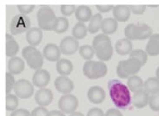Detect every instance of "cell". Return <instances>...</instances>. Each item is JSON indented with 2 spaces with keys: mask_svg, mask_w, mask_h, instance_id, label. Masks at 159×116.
<instances>
[{
  "mask_svg": "<svg viewBox=\"0 0 159 116\" xmlns=\"http://www.w3.org/2000/svg\"><path fill=\"white\" fill-rule=\"evenodd\" d=\"M15 84H16V81H15V78L13 76V74L7 72L5 73V93H6V94H10L11 92L14 90Z\"/></svg>",
  "mask_w": 159,
  "mask_h": 116,
  "instance_id": "36",
  "label": "cell"
},
{
  "mask_svg": "<svg viewBox=\"0 0 159 116\" xmlns=\"http://www.w3.org/2000/svg\"><path fill=\"white\" fill-rule=\"evenodd\" d=\"M68 28H69V21L66 17H57L56 23H55L54 29H53V31L56 33H58V34L64 33L68 30Z\"/></svg>",
  "mask_w": 159,
  "mask_h": 116,
  "instance_id": "30",
  "label": "cell"
},
{
  "mask_svg": "<svg viewBox=\"0 0 159 116\" xmlns=\"http://www.w3.org/2000/svg\"><path fill=\"white\" fill-rule=\"evenodd\" d=\"M104 116H123V114L116 108H110L107 110V112L105 113Z\"/></svg>",
  "mask_w": 159,
  "mask_h": 116,
  "instance_id": "45",
  "label": "cell"
},
{
  "mask_svg": "<svg viewBox=\"0 0 159 116\" xmlns=\"http://www.w3.org/2000/svg\"><path fill=\"white\" fill-rule=\"evenodd\" d=\"M51 80L50 73L45 69H39L33 74L32 84L39 88H44L47 86Z\"/></svg>",
  "mask_w": 159,
  "mask_h": 116,
  "instance_id": "13",
  "label": "cell"
},
{
  "mask_svg": "<svg viewBox=\"0 0 159 116\" xmlns=\"http://www.w3.org/2000/svg\"><path fill=\"white\" fill-rule=\"evenodd\" d=\"M129 58H133V59L139 60L142 65H144L147 62L148 54H147V52L145 51L138 49V50H133L132 52L129 53Z\"/></svg>",
  "mask_w": 159,
  "mask_h": 116,
  "instance_id": "35",
  "label": "cell"
},
{
  "mask_svg": "<svg viewBox=\"0 0 159 116\" xmlns=\"http://www.w3.org/2000/svg\"><path fill=\"white\" fill-rule=\"evenodd\" d=\"M117 27H118V24L114 17H106L102 22L101 30L103 34L108 36L114 33L117 30Z\"/></svg>",
  "mask_w": 159,
  "mask_h": 116,
  "instance_id": "25",
  "label": "cell"
},
{
  "mask_svg": "<svg viewBox=\"0 0 159 116\" xmlns=\"http://www.w3.org/2000/svg\"><path fill=\"white\" fill-rule=\"evenodd\" d=\"M112 12L116 21L126 22L130 17L131 11L129 5H115Z\"/></svg>",
  "mask_w": 159,
  "mask_h": 116,
  "instance_id": "16",
  "label": "cell"
},
{
  "mask_svg": "<svg viewBox=\"0 0 159 116\" xmlns=\"http://www.w3.org/2000/svg\"><path fill=\"white\" fill-rule=\"evenodd\" d=\"M109 94L115 107L119 109H126L132 101L130 91L127 85L118 80H111L108 82Z\"/></svg>",
  "mask_w": 159,
  "mask_h": 116,
  "instance_id": "1",
  "label": "cell"
},
{
  "mask_svg": "<svg viewBox=\"0 0 159 116\" xmlns=\"http://www.w3.org/2000/svg\"><path fill=\"white\" fill-rule=\"evenodd\" d=\"M77 7L75 5H69V4H63L60 6V10L64 16H70L72 13L76 12Z\"/></svg>",
  "mask_w": 159,
  "mask_h": 116,
  "instance_id": "38",
  "label": "cell"
},
{
  "mask_svg": "<svg viewBox=\"0 0 159 116\" xmlns=\"http://www.w3.org/2000/svg\"><path fill=\"white\" fill-rule=\"evenodd\" d=\"M105 92L103 87L99 86H93L87 92V98L91 103L100 104L105 99Z\"/></svg>",
  "mask_w": 159,
  "mask_h": 116,
  "instance_id": "15",
  "label": "cell"
},
{
  "mask_svg": "<svg viewBox=\"0 0 159 116\" xmlns=\"http://www.w3.org/2000/svg\"><path fill=\"white\" fill-rule=\"evenodd\" d=\"M140 61L133 58L120 61L116 66L117 76L121 79H129V77L136 75L142 67Z\"/></svg>",
  "mask_w": 159,
  "mask_h": 116,
  "instance_id": "4",
  "label": "cell"
},
{
  "mask_svg": "<svg viewBox=\"0 0 159 116\" xmlns=\"http://www.w3.org/2000/svg\"><path fill=\"white\" fill-rule=\"evenodd\" d=\"M43 56L44 59H46L49 61L52 62H57L60 59L61 50L58 46L56 44H47L43 49Z\"/></svg>",
  "mask_w": 159,
  "mask_h": 116,
  "instance_id": "14",
  "label": "cell"
},
{
  "mask_svg": "<svg viewBox=\"0 0 159 116\" xmlns=\"http://www.w3.org/2000/svg\"><path fill=\"white\" fill-rule=\"evenodd\" d=\"M75 16L78 21L81 23H85V22H90L92 17V12L91 9L87 6V5H79L76 9L75 12Z\"/></svg>",
  "mask_w": 159,
  "mask_h": 116,
  "instance_id": "24",
  "label": "cell"
},
{
  "mask_svg": "<svg viewBox=\"0 0 159 116\" xmlns=\"http://www.w3.org/2000/svg\"><path fill=\"white\" fill-rule=\"evenodd\" d=\"M35 8V5H30V4H19L17 5V10L23 15H27L30 13Z\"/></svg>",
  "mask_w": 159,
  "mask_h": 116,
  "instance_id": "40",
  "label": "cell"
},
{
  "mask_svg": "<svg viewBox=\"0 0 159 116\" xmlns=\"http://www.w3.org/2000/svg\"><path fill=\"white\" fill-rule=\"evenodd\" d=\"M13 91L18 98L29 99L34 93V87L29 80L22 79L16 82Z\"/></svg>",
  "mask_w": 159,
  "mask_h": 116,
  "instance_id": "9",
  "label": "cell"
},
{
  "mask_svg": "<svg viewBox=\"0 0 159 116\" xmlns=\"http://www.w3.org/2000/svg\"><path fill=\"white\" fill-rule=\"evenodd\" d=\"M56 69L60 76H68L73 71V64L67 59H61L57 62Z\"/></svg>",
  "mask_w": 159,
  "mask_h": 116,
  "instance_id": "22",
  "label": "cell"
},
{
  "mask_svg": "<svg viewBox=\"0 0 159 116\" xmlns=\"http://www.w3.org/2000/svg\"><path fill=\"white\" fill-rule=\"evenodd\" d=\"M53 100V94L49 88H40L35 94V101L39 107H47Z\"/></svg>",
  "mask_w": 159,
  "mask_h": 116,
  "instance_id": "12",
  "label": "cell"
},
{
  "mask_svg": "<svg viewBox=\"0 0 159 116\" xmlns=\"http://www.w3.org/2000/svg\"><path fill=\"white\" fill-rule=\"evenodd\" d=\"M48 114H49V111L47 108L39 106L35 108L30 113V116H48Z\"/></svg>",
  "mask_w": 159,
  "mask_h": 116,
  "instance_id": "39",
  "label": "cell"
},
{
  "mask_svg": "<svg viewBox=\"0 0 159 116\" xmlns=\"http://www.w3.org/2000/svg\"><path fill=\"white\" fill-rule=\"evenodd\" d=\"M48 116H65V114L60 111V110H52L49 112Z\"/></svg>",
  "mask_w": 159,
  "mask_h": 116,
  "instance_id": "46",
  "label": "cell"
},
{
  "mask_svg": "<svg viewBox=\"0 0 159 116\" xmlns=\"http://www.w3.org/2000/svg\"><path fill=\"white\" fill-rule=\"evenodd\" d=\"M145 52L149 56L159 55V33L152 34L146 45Z\"/></svg>",
  "mask_w": 159,
  "mask_h": 116,
  "instance_id": "21",
  "label": "cell"
},
{
  "mask_svg": "<svg viewBox=\"0 0 159 116\" xmlns=\"http://www.w3.org/2000/svg\"><path fill=\"white\" fill-rule=\"evenodd\" d=\"M87 32H88V28L84 23L81 22L77 23L72 28V37L77 40L84 39L87 36Z\"/></svg>",
  "mask_w": 159,
  "mask_h": 116,
  "instance_id": "29",
  "label": "cell"
},
{
  "mask_svg": "<svg viewBox=\"0 0 159 116\" xmlns=\"http://www.w3.org/2000/svg\"><path fill=\"white\" fill-rule=\"evenodd\" d=\"M103 18L102 14L100 13H96L95 15L92 16L91 19L89 22V26H87L88 28V31L91 33V34H94L98 32L99 30L101 29V25H102V22H103Z\"/></svg>",
  "mask_w": 159,
  "mask_h": 116,
  "instance_id": "26",
  "label": "cell"
},
{
  "mask_svg": "<svg viewBox=\"0 0 159 116\" xmlns=\"http://www.w3.org/2000/svg\"><path fill=\"white\" fill-rule=\"evenodd\" d=\"M96 7L101 13H105L109 12L110 11L113 10L114 5H111V4H98Z\"/></svg>",
  "mask_w": 159,
  "mask_h": 116,
  "instance_id": "43",
  "label": "cell"
},
{
  "mask_svg": "<svg viewBox=\"0 0 159 116\" xmlns=\"http://www.w3.org/2000/svg\"><path fill=\"white\" fill-rule=\"evenodd\" d=\"M69 116H84V114H82L80 112H74L72 114H70Z\"/></svg>",
  "mask_w": 159,
  "mask_h": 116,
  "instance_id": "47",
  "label": "cell"
},
{
  "mask_svg": "<svg viewBox=\"0 0 159 116\" xmlns=\"http://www.w3.org/2000/svg\"><path fill=\"white\" fill-rule=\"evenodd\" d=\"M22 55L25 60L26 63L31 69L39 70L43 65V53L39 51L35 46H28L23 49Z\"/></svg>",
  "mask_w": 159,
  "mask_h": 116,
  "instance_id": "6",
  "label": "cell"
},
{
  "mask_svg": "<svg viewBox=\"0 0 159 116\" xmlns=\"http://www.w3.org/2000/svg\"><path fill=\"white\" fill-rule=\"evenodd\" d=\"M79 54L80 56L84 59V60H90L95 54V51L92 46H90V45H84L82 46L79 48Z\"/></svg>",
  "mask_w": 159,
  "mask_h": 116,
  "instance_id": "34",
  "label": "cell"
},
{
  "mask_svg": "<svg viewBox=\"0 0 159 116\" xmlns=\"http://www.w3.org/2000/svg\"><path fill=\"white\" fill-rule=\"evenodd\" d=\"M143 84L142 78H140L138 75H133L129 77L127 80V86L129 87V91L131 92H137L140 89H143Z\"/></svg>",
  "mask_w": 159,
  "mask_h": 116,
  "instance_id": "28",
  "label": "cell"
},
{
  "mask_svg": "<svg viewBox=\"0 0 159 116\" xmlns=\"http://www.w3.org/2000/svg\"><path fill=\"white\" fill-rule=\"evenodd\" d=\"M131 12L136 15H142L144 12L146 5H129Z\"/></svg>",
  "mask_w": 159,
  "mask_h": 116,
  "instance_id": "41",
  "label": "cell"
},
{
  "mask_svg": "<svg viewBox=\"0 0 159 116\" xmlns=\"http://www.w3.org/2000/svg\"><path fill=\"white\" fill-rule=\"evenodd\" d=\"M9 73L11 74H19L25 70V62L20 57H13L8 62Z\"/></svg>",
  "mask_w": 159,
  "mask_h": 116,
  "instance_id": "23",
  "label": "cell"
},
{
  "mask_svg": "<svg viewBox=\"0 0 159 116\" xmlns=\"http://www.w3.org/2000/svg\"><path fill=\"white\" fill-rule=\"evenodd\" d=\"M156 78H157L159 80V66L156 70Z\"/></svg>",
  "mask_w": 159,
  "mask_h": 116,
  "instance_id": "48",
  "label": "cell"
},
{
  "mask_svg": "<svg viewBox=\"0 0 159 116\" xmlns=\"http://www.w3.org/2000/svg\"><path fill=\"white\" fill-rule=\"evenodd\" d=\"M43 39V31L39 27L30 28L26 32V40L30 44V46H36L41 43Z\"/></svg>",
  "mask_w": 159,
  "mask_h": 116,
  "instance_id": "18",
  "label": "cell"
},
{
  "mask_svg": "<svg viewBox=\"0 0 159 116\" xmlns=\"http://www.w3.org/2000/svg\"><path fill=\"white\" fill-rule=\"evenodd\" d=\"M19 51V45L12 35L5 34V54L7 57H15Z\"/></svg>",
  "mask_w": 159,
  "mask_h": 116,
  "instance_id": "19",
  "label": "cell"
},
{
  "mask_svg": "<svg viewBox=\"0 0 159 116\" xmlns=\"http://www.w3.org/2000/svg\"><path fill=\"white\" fill-rule=\"evenodd\" d=\"M59 110L64 114H72L76 111L78 106V98L73 94H64L61 96L57 103Z\"/></svg>",
  "mask_w": 159,
  "mask_h": 116,
  "instance_id": "8",
  "label": "cell"
},
{
  "mask_svg": "<svg viewBox=\"0 0 159 116\" xmlns=\"http://www.w3.org/2000/svg\"><path fill=\"white\" fill-rule=\"evenodd\" d=\"M143 89L151 95L159 93V80L156 77L148 78L144 81Z\"/></svg>",
  "mask_w": 159,
  "mask_h": 116,
  "instance_id": "27",
  "label": "cell"
},
{
  "mask_svg": "<svg viewBox=\"0 0 159 116\" xmlns=\"http://www.w3.org/2000/svg\"><path fill=\"white\" fill-rule=\"evenodd\" d=\"M105 114L101 108H92L87 113L86 116H104Z\"/></svg>",
  "mask_w": 159,
  "mask_h": 116,
  "instance_id": "42",
  "label": "cell"
},
{
  "mask_svg": "<svg viewBox=\"0 0 159 116\" xmlns=\"http://www.w3.org/2000/svg\"><path fill=\"white\" fill-rule=\"evenodd\" d=\"M149 106L153 111L159 112V93L151 95L149 100Z\"/></svg>",
  "mask_w": 159,
  "mask_h": 116,
  "instance_id": "37",
  "label": "cell"
},
{
  "mask_svg": "<svg viewBox=\"0 0 159 116\" xmlns=\"http://www.w3.org/2000/svg\"><path fill=\"white\" fill-rule=\"evenodd\" d=\"M108 68L103 61H86L83 66V73L90 80H98L103 78L107 74Z\"/></svg>",
  "mask_w": 159,
  "mask_h": 116,
  "instance_id": "3",
  "label": "cell"
},
{
  "mask_svg": "<svg viewBox=\"0 0 159 116\" xmlns=\"http://www.w3.org/2000/svg\"><path fill=\"white\" fill-rule=\"evenodd\" d=\"M54 85L57 91L64 94H69L74 89L73 81L67 76L57 77L54 81Z\"/></svg>",
  "mask_w": 159,
  "mask_h": 116,
  "instance_id": "11",
  "label": "cell"
},
{
  "mask_svg": "<svg viewBox=\"0 0 159 116\" xmlns=\"http://www.w3.org/2000/svg\"><path fill=\"white\" fill-rule=\"evenodd\" d=\"M92 47L95 51V55L100 61H108L113 56L114 49L111 39L107 35L103 33L97 35L92 40Z\"/></svg>",
  "mask_w": 159,
  "mask_h": 116,
  "instance_id": "2",
  "label": "cell"
},
{
  "mask_svg": "<svg viewBox=\"0 0 159 116\" xmlns=\"http://www.w3.org/2000/svg\"><path fill=\"white\" fill-rule=\"evenodd\" d=\"M125 35L126 39L131 40H137L138 38V25L129 24L125 28Z\"/></svg>",
  "mask_w": 159,
  "mask_h": 116,
  "instance_id": "33",
  "label": "cell"
},
{
  "mask_svg": "<svg viewBox=\"0 0 159 116\" xmlns=\"http://www.w3.org/2000/svg\"><path fill=\"white\" fill-rule=\"evenodd\" d=\"M138 27V38L139 40H144V39H150L152 36V29L150 26L146 24H139Z\"/></svg>",
  "mask_w": 159,
  "mask_h": 116,
  "instance_id": "32",
  "label": "cell"
},
{
  "mask_svg": "<svg viewBox=\"0 0 159 116\" xmlns=\"http://www.w3.org/2000/svg\"><path fill=\"white\" fill-rule=\"evenodd\" d=\"M11 116H30V113L25 108H19L11 114Z\"/></svg>",
  "mask_w": 159,
  "mask_h": 116,
  "instance_id": "44",
  "label": "cell"
},
{
  "mask_svg": "<svg viewBox=\"0 0 159 116\" xmlns=\"http://www.w3.org/2000/svg\"><path fill=\"white\" fill-rule=\"evenodd\" d=\"M150 97H151L150 94L144 89H140L135 92L132 97V103L134 107H136L137 108H145L149 104Z\"/></svg>",
  "mask_w": 159,
  "mask_h": 116,
  "instance_id": "17",
  "label": "cell"
},
{
  "mask_svg": "<svg viewBox=\"0 0 159 116\" xmlns=\"http://www.w3.org/2000/svg\"><path fill=\"white\" fill-rule=\"evenodd\" d=\"M30 27V20L26 15L17 14L14 16L11 25L10 30L12 35H18L25 31H28Z\"/></svg>",
  "mask_w": 159,
  "mask_h": 116,
  "instance_id": "7",
  "label": "cell"
},
{
  "mask_svg": "<svg viewBox=\"0 0 159 116\" xmlns=\"http://www.w3.org/2000/svg\"><path fill=\"white\" fill-rule=\"evenodd\" d=\"M18 107V97L16 94H6L5 96V108L7 111L13 112Z\"/></svg>",
  "mask_w": 159,
  "mask_h": 116,
  "instance_id": "31",
  "label": "cell"
},
{
  "mask_svg": "<svg viewBox=\"0 0 159 116\" xmlns=\"http://www.w3.org/2000/svg\"><path fill=\"white\" fill-rule=\"evenodd\" d=\"M115 50L116 53L119 55L125 56L127 54H129L130 52L133 51V46L131 41L128 39H121L116 41L115 45Z\"/></svg>",
  "mask_w": 159,
  "mask_h": 116,
  "instance_id": "20",
  "label": "cell"
},
{
  "mask_svg": "<svg viewBox=\"0 0 159 116\" xmlns=\"http://www.w3.org/2000/svg\"><path fill=\"white\" fill-rule=\"evenodd\" d=\"M39 27L44 31H53L57 17L54 11L49 6H42L37 12Z\"/></svg>",
  "mask_w": 159,
  "mask_h": 116,
  "instance_id": "5",
  "label": "cell"
},
{
  "mask_svg": "<svg viewBox=\"0 0 159 116\" xmlns=\"http://www.w3.org/2000/svg\"><path fill=\"white\" fill-rule=\"evenodd\" d=\"M61 52L65 55H71L78 50H79V43L76 39L71 36H67L61 40L60 45Z\"/></svg>",
  "mask_w": 159,
  "mask_h": 116,
  "instance_id": "10",
  "label": "cell"
}]
</instances>
